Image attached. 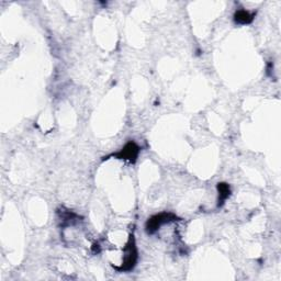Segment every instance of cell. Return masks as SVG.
Returning a JSON list of instances; mask_svg holds the SVG:
<instances>
[{"instance_id": "7a4b0ae2", "label": "cell", "mask_w": 281, "mask_h": 281, "mask_svg": "<svg viewBox=\"0 0 281 281\" xmlns=\"http://www.w3.org/2000/svg\"><path fill=\"white\" fill-rule=\"evenodd\" d=\"M176 218L177 216L171 213H161V214L154 215L150 218H148V221L146 222V231L148 234H154V233L159 230L162 225L171 221H175Z\"/></svg>"}, {"instance_id": "3957f363", "label": "cell", "mask_w": 281, "mask_h": 281, "mask_svg": "<svg viewBox=\"0 0 281 281\" xmlns=\"http://www.w3.org/2000/svg\"><path fill=\"white\" fill-rule=\"evenodd\" d=\"M139 153H140V147L136 145L134 142H129L127 145L114 156L118 157L119 160H124V161H129L130 163H135V161L138 160Z\"/></svg>"}, {"instance_id": "277c9868", "label": "cell", "mask_w": 281, "mask_h": 281, "mask_svg": "<svg viewBox=\"0 0 281 281\" xmlns=\"http://www.w3.org/2000/svg\"><path fill=\"white\" fill-rule=\"evenodd\" d=\"M254 18H255V15H254V13H249L246 10H238L234 16L235 22L239 24H248L253 21Z\"/></svg>"}, {"instance_id": "6da1fadb", "label": "cell", "mask_w": 281, "mask_h": 281, "mask_svg": "<svg viewBox=\"0 0 281 281\" xmlns=\"http://www.w3.org/2000/svg\"><path fill=\"white\" fill-rule=\"evenodd\" d=\"M124 259H123L122 266L120 268H116L120 271H130L134 268L136 265V260H138V249H136L134 236H130L129 242L127 244V247L124 248Z\"/></svg>"}, {"instance_id": "5b68a950", "label": "cell", "mask_w": 281, "mask_h": 281, "mask_svg": "<svg viewBox=\"0 0 281 281\" xmlns=\"http://www.w3.org/2000/svg\"><path fill=\"white\" fill-rule=\"evenodd\" d=\"M217 190H218V207L224 203V201L230 197L231 190L229 184L226 183H218L217 184Z\"/></svg>"}]
</instances>
